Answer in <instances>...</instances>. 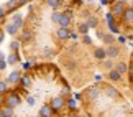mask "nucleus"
<instances>
[{
	"instance_id": "14",
	"label": "nucleus",
	"mask_w": 133,
	"mask_h": 117,
	"mask_svg": "<svg viewBox=\"0 0 133 117\" xmlns=\"http://www.w3.org/2000/svg\"><path fill=\"white\" fill-rule=\"evenodd\" d=\"M5 117H15V110H13V107H8V106H5V107L0 110Z\"/></svg>"
},
{
	"instance_id": "7",
	"label": "nucleus",
	"mask_w": 133,
	"mask_h": 117,
	"mask_svg": "<svg viewBox=\"0 0 133 117\" xmlns=\"http://www.w3.org/2000/svg\"><path fill=\"white\" fill-rule=\"evenodd\" d=\"M123 10H125V3L117 2V3L114 5V8H112V15H117V17H120V15H123Z\"/></svg>"
},
{
	"instance_id": "8",
	"label": "nucleus",
	"mask_w": 133,
	"mask_h": 117,
	"mask_svg": "<svg viewBox=\"0 0 133 117\" xmlns=\"http://www.w3.org/2000/svg\"><path fill=\"white\" fill-rule=\"evenodd\" d=\"M107 23H109V28H110V32H112V33H118V32H120V30L117 28L115 22H114V15H112V13L107 15Z\"/></svg>"
},
{
	"instance_id": "17",
	"label": "nucleus",
	"mask_w": 133,
	"mask_h": 117,
	"mask_svg": "<svg viewBox=\"0 0 133 117\" xmlns=\"http://www.w3.org/2000/svg\"><path fill=\"white\" fill-rule=\"evenodd\" d=\"M17 7H18L17 0H8V2H7V12H12V10H15Z\"/></svg>"
},
{
	"instance_id": "12",
	"label": "nucleus",
	"mask_w": 133,
	"mask_h": 117,
	"mask_svg": "<svg viewBox=\"0 0 133 117\" xmlns=\"http://www.w3.org/2000/svg\"><path fill=\"white\" fill-rule=\"evenodd\" d=\"M51 114H53V110H51L49 106H43V107L39 109V115L41 117H51Z\"/></svg>"
},
{
	"instance_id": "23",
	"label": "nucleus",
	"mask_w": 133,
	"mask_h": 117,
	"mask_svg": "<svg viewBox=\"0 0 133 117\" xmlns=\"http://www.w3.org/2000/svg\"><path fill=\"white\" fill-rule=\"evenodd\" d=\"M87 32H89V27L85 23H81L79 25V33H82V35H87Z\"/></svg>"
},
{
	"instance_id": "27",
	"label": "nucleus",
	"mask_w": 133,
	"mask_h": 117,
	"mask_svg": "<svg viewBox=\"0 0 133 117\" xmlns=\"http://www.w3.org/2000/svg\"><path fill=\"white\" fill-rule=\"evenodd\" d=\"M10 48H12V51H13V53H17V50H18V41H12Z\"/></svg>"
},
{
	"instance_id": "30",
	"label": "nucleus",
	"mask_w": 133,
	"mask_h": 117,
	"mask_svg": "<svg viewBox=\"0 0 133 117\" xmlns=\"http://www.w3.org/2000/svg\"><path fill=\"white\" fill-rule=\"evenodd\" d=\"M84 43H85V45H90V43H92V40L87 36V35H84Z\"/></svg>"
},
{
	"instance_id": "20",
	"label": "nucleus",
	"mask_w": 133,
	"mask_h": 117,
	"mask_svg": "<svg viewBox=\"0 0 133 117\" xmlns=\"http://www.w3.org/2000/svg\"><path fill=\"white\" fill-rule=\"evenodd\" d=\"M8 91V84L7 81H0V94H5Z\"/></svg>"
},
{
	"instance_id": "15",
	"label": "nucleus",
	"mask_w": 133,
	"mask_h": 117,
	"mask_svg": "<svg viewBox=\"0 0 133 117\" xmlns=\"http://www.w3.org/2000/svg\"><path fill=\"white\" fill-rule=\"evenodd\" d=\"M18 59H20V58H18V54H17V53H12V54H8L7 63H8V64H17V63H18Z\"/></svg>"
},
{
	"instance_id": "21",
	"label": "nucleus",
	"mask_w": 133,
	"mask_h": 117,
	"mask_svg": "<svg viewBox=\"0 0 133 117\" xmlns=\"http://www.w3.org/2000/svg\"><path fill=\"white\" fill-rule=\"evenodd\" d=\"M107 96H110V97H117V96H118V91L114 89V88H107Z\"/></svg>"
},
{
	"instance_id": "10",
	"label": "nucleus",
	"mask_w": 133,
	"mask_h": 117,
	"mask_svg": "<svg viewBox=\"0 0 133 117\" xmlns=\"http://www.w3.org/2000/svg\"><path fill=\"white\" fill-rule=\"evenodd\" d=\"M12 23L20 30V28H22V25H23V17H22L20 13H15V15H13V22H12Z\"/></svg>"
},
{
	"instance_id": "6",
	"label": "nucleus",
	"mask_w": 133,
	"mask_h": 117,
	"mask_svg": "<svg viewBox=\"0 0 133 117\" xmlns=\"http://www.w3.org/2000/svg\"><path fill=\"white\" fill-rule=\"evenodd\" d=\"M20 78H22V73H20V71H13V73H10V76L7 78V84H18Z\"/></svg>"
},
{
	"instance_id": "5",
	"label": "nucleus",
	"mask_w": 133,
	"mask_h": 117,
	"mask_svg": "<svg viewBox=\"0 0 133 117\" xmlns=\"http://www.w3.org/2000/svg\"><path fill=\"white\" fill-rule=\"evenodd\" d=\"M105 54L109 58H115V56H118V54H120V48L117 46V45H109V48L105 50Z\"/></svg>"
},
{
	"instance_id": "3",
	"label": "nucleus",
	"mask_w": 133,
	"mask_h": 117,
	"mask_svg": "<svg viewBox=\"0 0 133 117\" xmlns=\"http://www.w3.org/2000/svg\"><path fill=\"white\" fill-rule=\"evenodd\" d=\"M64 106H66L64 97H63V96H56V97L51 101V106H49V107H51V110H53V112H59V110L63 109Z\"/></svg>"
},
{
	"instance_id": "33",
	"label": "nucleus",
	"mask_w": 133,
	"mask_h": 117,
	"mask_svg": "<svg viewBox=\"0 0 133 117\" xmlns=\"http://www.w3.org/2000/svg\"><path fill=\"white\" fill-rule=\"evenodd\" d=\"M3 17H5V8H3V7H0V20H2Z\"/></svg>"
},
{
	"instance_id": "13",
	"label": "nucleus",
	"mask_w": 133,
	"mask_h": 117,
	"mask_svg": "<svg viewBox=\"0 0 133 117\" xmlns=\"http://www.w3.org/2000/svg\"><path fill=\"white\" fill-rule=\"evenodd\" d=\"M123 17H125V20H127L128 23L133 22V10H131V7H128V8L123 10Z\"/></svg>"
},
{
	"instance_id": "19",
	"label": "nucleus",
	"mask_w": 133,
	"mask_h": 117,
	"mask_svg": "<svg viewBox=\"0 0 133 117\" xmlns=\"http://www.w3.org/2000/svg\"><path fill=\"white\" fill-rule=\"evenodd\" d=\"M85 25H87L89 28H95V27H97V20H95L94 17H89L87 22H85Z\"/></svg>"
},
{
	"instance_id": "38",
	"label": "nucleus",
	"mask_w": 133,
	"mask_h": 117,
	"mask_svg": "<svg viewBox=\"0 0 133 117\" xmlns=\"http://www.w3.org/2000/svg\"><path fill=\"white\" fill-rule=\"evenodd\" d=\"M38 117H41V115H38Z\"/></svg>"
},
{
	"instance_id": "1",
	"label": "nucleus",
	"mask_w": 133,
	"mask_h": 117,
	"mask_svg": "<svg viewBox=\"0 0 133 117\" xmlns=\"http://www.w3.org/2000/svg\"><path fill=\"white\" fill-rule=\"evenodd\" d=\"M53 22H56L59 27H69V25H71V15H69V13L54 12V13H53Z\"/></svg>"
},
{
	"instance_id": "11",
	"label": "nucleus",
	"mask_w": 133,
	"mask_h": 117,
	"mask_svg": "<svg viewBox=\"0 0 133 117\" xmlns=\"http://www.w3.org/2000/svg\"><path fill=\"white\" fill-rule=\"evenodd\" d=\"M94 56L99 59V61H104L105 58H107V54H105V50L104 48H97L95 51H94Z\"/></svg>"
},
{
	"instance_id": "25",
	"label": "nucleus",
	"mask_w": 133,
	"mask_h": 117,
	"mask_svg": "<svg viewBox=\"0 0 133 117\" xmlns=\"http://www.w3.org/2000/svg\"><path fill=\"white\" fill-rule=\"evenodd\" d=\"M5 66H7V63H5V54L0 53V69H5Z\"/></svg>"
},
{
	"instance_id": "32",
	"label": "nucleus",
	"mask_w": 133,
	"mask_h": 117,
	"mask_svg": "<svg viewBox=\"0 0 133 117\" xmlns=\"http://www.w3.org/2000/svg\"><path fill=\"white\" fill-rule=\"evenodd\" d=\"M44 54H46V56H51V54H53V50H51V48L44 50Z\"/></svg>"
},
{
	"instance_id": "36",
	"label": "nucleus",
	"mask_w": 133,
	"mask_h": 117,
	"mask_svg": "<svg viewBox=\"0 0 133 117\" xmlns=\"http://www.w3.org/2000/svg\"><path fill=\"white\" fill-rule=\"evenodd\" d=\"M0 117H5V115H3V114H2V112H0Z\"/></svg>"
},
{
	"instance_id": "35",
	"label": "nucleus",
	"mask_w": 133,
	"mask_h": 117,
	"mask_svg": "<svg viewBox=\"0 0 133 117\" xmlns=\"http://www.w3.org/2000/svg\"><path fill=\"white\" fill-rule=\"evenodd\" d=\"M118 2H122V3H125V0H118Z\"/></svg>"
},
{
	"instance_id": "34",
	"label": "nucleus",
	"mask_w": 133,
	"mask_h": 117,
	"mask_svg": "<svg viewBox=\"0 0 133 117\" xmlns=\"http://www.w3.org/2000/svg\"><path fill=\"white\" fill-rule=\"evenodd\" d=\"M18 2V5H23V3H26V2H30V0H17Z\"/></svg>"
},
{
	"instance_id": "2",
	"label": "nucleus",
	"mask_w": 133,
	"mask_h": 117,
	"mask_svg": "<svg viewBox=\"0 0 133 117\" xmlns=\"http://www.w3.org/2000/svg\"><path fill=\"white\" fill-rule=\"evenodd\" d=\"M20 104H22V97H20L18 93L7 94V97H5V106H8V107H17Z\"/></svg>"
},
{
	"instance_id": "37",
	"label": "nucleus",
	"mask_w": 133,
	"mask_h": 117,
	"mask_svg": "<svg viewBox=\"0 0 133 117\" xmlns=\"http://www.w3.org/2000/svg\"><path fill=\"white\" fill-rule=\"evenodd\" d=\"M69 117H76V115H69Z\"/></svg>"
},
{
	"instance_id": "16",
	"label": "nucleus",
	"mask_w": 133,
	"mask_h": 117,
	"mask_svg": "<svg viewBox=\"0 0 133 117\" xmlns=\"http://www.w3.org/2000/svg\"><path fill=\"white\" fill-rule=\"evenodd\" d=\"M122 78V74H118L115 69H112V71H109V79L110 81H118Z\"/></svg>"
},
{
	"instance_id": "22",
	"label": "nucleus",
	"mask_w": 133,
	"mask_h": 117,
	"mask_svg": "<svg viewBox=\"0 0 133 117\" xmlns=\"http://www.w3.org/2000/svg\"><path fill=\"white\" fill-rule=\"evenodd\" d=\"M48 5L51 8H58L61 5V0H48Z\"/></svg>"
},
{
	"instance_id": "29",
	"label": "nucleus",
	"mask_w": 133,
	"mask_h": 117,
	"mask_svg": "<svg viewBox=\"0 0 133 117\" xmlns=\"http://www.w3.org/2000/svg\"><path fill=\"white\" fill-rule=\"evenodd\" d=\"M26 102H28L30 106H35V97H31V96H28V97H26Z\"/></svg>"
},
{
	"instance_id": "18",
	"label": "nucleus",
	"mask_w": 133,
	"mask_h": 117,
	"mask_svg": "<svg viewBox=\"0 0 133 117\" xmlns=\"http://www.w3.org/2000/svg\"><path fill=\"white\" fill-rule=\"evenodd\" d=\"M17 32H18V28L15 27L13 23H8V25H7V33H8V35H17Z\"/></svg>"
},
{
	"instance_id": "9",
	"label": "nucleus",
	"mask_w": 133,
	"mask_h": 117,
	"mask_svg": "<svg viewBox=\"0 0 133 117\" xmlns=\"http://www.w3.org/2000/svg\"><path fill=\"white\" fill-rule=\"evenodd\" d=\"M115 71H117L118 74H125L127 71H128V64H127V63H123V61H120V63L115 66Z\"/></svg>"
},
{
	"instance_id": "28",
	"label": "nucleus",
	"mask_w": 133,
	"mask_h": 117,
	"mask_svg": "<svg viewBox=\"0 0 133 117\" xmlns=\"http://www.w3.org/2000/svg\"><path fill=\"white\" fill-rule=\"evenodd\" d=\"M68 106H69L71 109H74V107H76V101H74V99H69V101H68Z\"/></svg>"
},
{
	"instance_id": "26",
	"label": "nucleus",
	"mask_w": 133,
	"mask_h": 117,
	"mask_svg": "<svg viewBox=\"0 0 133 117\" xmlns=\"http://www.w3.org/2000/svg\"><path fill=\"white\" fill-rule=\"evenodd\" d=\"M102 40H104L105 43H109V45H112V43H114V38H112L110 35H104V36H102Z\"/></svg>"
},
{
	"instance_id": "24",
	"label": "nucleus",
	"mask_w": 133,
	"mask_h": 117,
	"mask_svg": "<svg viewBox=\"0 0 133 117\" xmlns=\"http://www.w3.org/2000/svg\"><path fill=\"white\" fill-rule=\"evenodd\" d=\"M20 81H22L23 86H30V84H31V79H30L28 76H22V78H20Z\"/></svg>"
},
{
	"instance_id": "31",
	"label": "nucleus",
	"mask_w": 133,
	"mask_h": 117,
	"mask_svg": "<svg viewBox=\"0 0 133 117\" xmlns=\"http://www.w3.org/2000/svg\"><path fill=\"white\" fill-rule=\"evenodd\" d=\"M3 38H5V32H3V30H2V28H0V43H2V41H3Z\"/></svg>"
},
{
	"instance_id": "4",
	"label": "nucleus",
	"mask_w": 133,
	"mask_h": 117,
	"mask_svg": "<svg viewBox=\"0 0 133 117\" xmlns=\"http://www.w3.org/2000/svg\"><path fill=\"white\" fill-rule=\"evenodd\" d=\"M71 30H69V27H59V30L56 32V36H58L59 40H69L71 38Z\"/></svg>"
}]
</instances>
